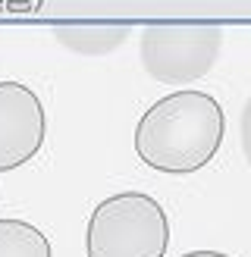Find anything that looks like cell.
I'll return each mask as SVG.
<instances>
[{
	"label": "cell",
	"mask_w": 251,
	"mask_h": 257,
	"mask_svg": "<svg viewBox=\"0 0 251 257\" xmlns=\"http://www.w3.org/2000/svg\"><path fill=\"white\" fill-rule=\"evenodd\" d=\"M44 104L29 85L0 82V173L29 163L44 145Z\"/></svg>",
	"instance_id": "277c9868"
},
{
	"label": "cell",
	"mask_w": 251,
	"mask_h": 257,
	"mask_svg": "<svg viewBox=\"0 0 251 257\" xmlns=\"http://www.w3.org/2000/svg\"><path fill=\"white\" fill-rule=\"evenodd\" d=\"M0 257H54L50 241L41 229L25 220H0Z\"/></svg>",
	"instance_id": "8992f818"
},
{
	"label": "cell",
	"mask_w": 251,
	"mask_h": 257,
	"mask_svg": "<svg viewBox=\"0 0 251 257\" xmlns=\"http://www.w3.org/2000/svg\"><path fill=\"white\" fill-rule=\"evenodd\" d=\"M242 154L251 163V97H248V104L242 110Z\"/></svg>",
	"instance_id": "52a82bcc"
},
{
	"label": "cell",
	"mask_w": 251,
	"mask_h": 257,
	"mask_svg": "<svg viewBox=\"0 0 251 257\" xmlns=\"http://www.w3.org/2000/svg\"><path fill=\"white\" fill-rule=\"evenodd\" d=\"M223 47L220 25L210 22H157L142 32V66L154 82L185 85L213 69Z\"/></svg>",
	"instance_id": "3957f363"
},
{
	"label": "cell",
	"mask_w": 251,
	"mask_h": 257,
	"mask_svg": "<svg viewBox=\"0 0 251 257\" xmlns=\"http://www.w3.org/2000/svg\"><path fill=\"white\" fill-rule=\"evenodd\" d=\"M57 41L82 57H104L129 38V25L100 22V25H57Z\"/></svg>",
	"instance_id": "5b68a950"
},
{
	"label": "cell",
	"mask_w": 251,
	"mask_h": 257,
	"mask_svg": "<svg viewBox=\"0 0 251 257\" xmlns=\"http://www.w3.org/2000/svg\"><path fill=\"white\" fill-rule=\"evenodd\" d=\"M170 223L163 207L145 191H119L97 204L88 216V257H163Z\"/></svg>",
	"instance_id": "7a4b0ae2"
},
{
	"label": "cell",
	"mask_w": 251,
	"mask_h": 257,
	"mask_svg": "<svg viewBox=\"0 0 251 257\" xmlns=\"http://www.w3.org/2000/svg\"><path fill=\"white\" fill-rule=\"evenodd\" d=\"M226 116L217 97L182 88L154 100L135 125V154L157 173H198L217 157Z\"/></svg>",
	"instance_id": "6da1fadb"
},
{
	"label": "cell",
	"mask_w": 251,
	"mask_h": 257,
	"mask_svg": "<svg viewBox=\"0 0 251 257\" xmlns=\"http://www.w3.org/2000/svg\"><path fill=\"white\" fill-rule=\"evenodd\" d=\"M182 257H229V254H223V251H188Z\"/></svg>",
	"instance_id": "ba28073f"
}]
</instances>
